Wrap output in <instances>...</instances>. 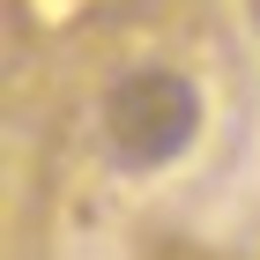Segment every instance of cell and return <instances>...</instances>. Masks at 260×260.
<instances>
[{"mask_svg":"<svg viewBox=\"0 0 260 260\" xmlns=\"http://www.w3.org/2000/svg\"><path fill=\"white\" fill-rule=\"evenodd\" d=\"M104 156L119 171H164L201 141V89L179 67H126L97 104Z\"/></svg>","mask_w":260,"mask_h":260,"instance_id":"cell-1","label":"cell"}]
</instances>
